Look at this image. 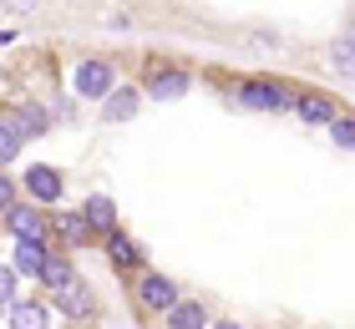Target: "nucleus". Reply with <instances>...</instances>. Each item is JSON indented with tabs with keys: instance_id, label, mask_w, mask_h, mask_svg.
<instances>
[{
	"instance_id": "ddd939ff",
	"label": "nucleus",
	"mask_w": 355,
	"mask_h": 329,
	"mask_svg": "<svg viewBox=\"0 0 355 329\" xmlns=\"http://www.w3.org/2000/svg\"><path fill=\"white\" fill-rule=\"evenodd\" d=\"M15 117V127H21V137H41L46 127H51V112H46L41 102H26L21 112H10Z\"/></svg>"
},
{
	"instance_id": "2eb2a0df",
	"label": "nucleus",
	"mask_w": 355,
	"mask_h": 329,
	"mask_svg": "<svg viewBox=\"0 0 355 329\" xmlns=\"http://www.w3.org/2000/svg\"><path fill=\"white\" fill-rule=\"evenodd\" d=\"M21 147H26V137H21V127H15V117H10V112H0V168L15 162Z\"/></svg>"
},
{
	"instance_id": "4468645a",
	"label": "nucleus",
	"mask_w": 355,
	"mask_h": 329,
	"mask_svg": "<svg viewBox=\"0 0 355 329\" xmlns=\"http://www.w3.org/2000/svg\"><path fill=\"white\" fill-rule=\"evenodd\" d=\"M107 254H112V263H117V269H137V263H142L137 243L127 238V233H117V228H112V233H107Z\"/></svg>"
},
{
	"instance_id": "aec40b11",
	"label": "nucleus",
	"mask_w": 355,
	"mask_h": 329,
	"mask_svg": "<svg viewBox=\"0 0 355 329\" xmlns=\"http://www.w3.org/2000/svg\"><path fill=\"white\" fill-rule=\"evenodd\" d=\"M335 71H340L345 81L355 76V61H350V36H340V41H335Z\"/></svg>"
},
{
	"instance_id": "0eeeda50",
	"label": "nucleus",
	"mask_w": 355,
	"mask_h": 329,
	"mask_svg": "<svg viewBox=\"0 0 355 329\" xmlns=\"http://www.w3.org/2000/svg\"><path fill=\"white\" fill-rule=\"evenodd\" d=\"M61 188H67V183H61V172L46 168V162H36V168L26 172V193L36 197V203H61Z\"/></svg>"
},
{
	"instance_id": "5701e85b",
	"label": "nucleus",
	"mask_w": 355,
	"mask_h": 329,
	"mask_svg": "<svg viewBox=\"0 0 355 329\" xmlns=\"http://www.w3.org/2000/svg\"><path fill=\"white\" fill-rule=\"evenodd\" d=\"M0 6H6L10 15H26V10H36V0H0Z\"/></svg>"
},
{
	"instance_id": "4be33fe9",
	"label": "nucleus",
	"mask_w": 355,
	"mask_h": 329,
	"mask_svg": "<svg viewBox=\"0 0 355 329\" xmlns=\"http://www.w3.org/2000/svg\"><path fill=\"white\" fill-rule=\"evenodd\" d=\"M10 203H15V183H10V177H6V172H0V213H6Z\"/></svg>"
},
{
	"instance_id": "dca6fc26",
	"label": "nucleus",
	"mask_w": 355,
	"mask_h": 329,
	"mask_svg": "<svg viewBox=\"0 0 355 329\" xmlns=\"http://www.w3.org/2000/svg\"><path fill=\"white\" fill-rule=\"evenodd\" d=\"M36 278H41L46 289H61V284L71 278V263L61 258V254H46V258H41V269H36Z\"/></svg>"
},
{
	"instance_id": "f03ea898",
	"label": "nucleus",
	"mask_w": 355,
	"mask_h": 329,
	"mask_svg": "<svg viewBox=\"0 0 355 329\" xmlns=\"http://www.w3.org/2000/svg\"><path fill=\"white\" fill-rule=\"evenodd\" d=\"M6 228L21 243H46V233H51V223H46V213L36 203H10L6 208Z\"/></svg>"
},
{
	"instance_id": "6e6552de",
	"label": "nucleus",
	"mask_w": 355,
	"mask_h": 329,
	"mask_svg": "<svg viewBox=\"0 0 355 329\" xmlns=\"http://www.w3.org/2000/svg\"><path fill=\"white\" fill-rule=\"evenodd\" d=\"M51 294H56V304H61V314H71V319H87L92 309H96L82 278H67V284H61V289H51Z\"/></svg>"
},
{
	"instance_id": "1a4fd4ad",
	"label": "nucleus",
	"mask_w": 355,
	"mask_h": 329,
	"mask_svg": "<svg viewBox=\"0 0 355 329\" xmlns=\"http://www.w3.org/2000/svg\"><path fill=\"white\" fill-rule=\"evenodd\" d=\"M82 223L92 228V233H112V228H117V203H112V197H87Z\"/></svg>"
},
{
	"instance_id": "6ab92c4d",
	"label": "nucleus",
	"mask_w": 355,
	"mask_h": 329,
	"mask_svg": "<svg viewBox=\"0 0 355 329\" xmlns=\"http://www.w3.org/2000/svg\"><path fill=\"white\" fill-rule=\"evenodd\" d=\"M330 137H335L340 152H350V147H355V122L345 117V112H335V117H330Z\"/></svg>"
},
{
	"instance_id": "9b49d317",
	"label": "nucleus",
	"mask_w": 355,
	"mask_h": 329,
	"mask_svg": "<svg viewBox=\"0 0 355 329\" xmlns=\"http://www.w3.org/2000/svg\"><path fill=\"white\" fill-rule=\"evenodd\" d=\"M163 319H168V329H208V314H203L198 299H178Z\"/></svg>"
},
{
	"instance_id": "f3484780",
	"label": "nucleus",
	"mask_w": 355,
	"mask_h": 329,
	"mask_svg": "<svg viewBox=\"0 0 355 329\" xmlns=\"http://www.w3.org/2000/svg\"><path fill=\"white\" fill-rule=\"evenodd\" d=\"M51 228H56V233L67 238V243H76V249H82V243L92 238V228H87L82 218H76V213H56V223H51Z\"/></svg>"
},
{
	"instance_id": "b1692460",
	"label": "nucleus",
	"mask_w": 355,
	"mask_h": 329,
	"mask_svg": "<svg viewBox=\"0 0 355 329\" xmlns=\"http://www.w3.org/2000/svg\"><path fill=\"white\" fill-rule=\"evenodd\" d=\"M208 329H239V324H234V319H223V324H208Z\"/></svg>"
},
{
	"instance_id": "39448f33",
	"label": "nucleus",
	"mask_w": 355,
	"mask_h": 329,
	"mask_svg": "<svg viewBox=\"0 0 355 329\" xmlns=\"http://www.w3.org/2000/svg\"><path fill=\"white\" fill-rule=\"evenodd\" d=\"M239 102H244V107H259V112H284L295 96H289L284 81H249V87L239 91Z\"/></svg>"
},
{
	"instance_id": "412c9836",
	"label": "nucleus",
	"mask_w": 355,
	"mask_h": 329,
	"mask_svg": "<svg viewBox=\"0 0 355 329\" xmlns=\"http://www.w3.org/2000/svg\"><path fill=\"white\" fill-rule=\"evenodd\" d=\"M15 299V269H10V263H0V309H6Z\"/></svg>"
},
{
	"instance_id": "f257e3e1",
	"label": "nucleus",
	"mask_w": 355,
	"mask_h": 329,
	"mask_svg": "<svg viewBox=\"0 0 355 329\" xmlns=\"http://www.w3.org/2000/svg\"><path fill=\"white\" fill-rule=\"evenodd\" d=\"M112 87H117V66L102 61V56H87V61H76V71H71V91L76 96H107Z\"/></svg>"
},
{
	"instance_id": "20e7f679",
	"label": "nucleus",
	"mask_w": 355,
	"mask_h": 329,
	"mask_svg": "<svg viewBox=\"0 0 355 329\" xmlns=\"http://www.w3.org/2000/svg\"><path fill=\"white\" fill-rule=\"evenodd\" d=\"M188 87H193V76L178 71V66H153L148 71V96L153 102H178V96H188Z\"/></svg>"
},
{
	"instance_id": "a211bd4d",
	"label": "nucleus",
	"mask_w": 355,
	"mask_h": 329,
	"mask_svg": "<svg viewBox=\"0 0 355 329\" xmlns=\"http://www.w3.org/2000/svg\"><path fill=\"white\" fill-rule=\"evenodd\" d=\"M46 258V243H15V274H36Z\"/></svg>"
},
{
	"instance_id": "9d476101",
	"label": "nucleus",
	"mask_w": 355,
	"mask_h": 329,
	"mask_svg": "<svg viewBox=\"0 0 355 329\" xmlns=\"http://www.w3.org/2000/svg\"><path fill=\"white\" fill-rule=\"evenodd\" d=\"M289 107H295V112H300L304 122H315V127L335 117V102H330L325 91H300V96H295V102H289Z\"/></svg>"
},
{
	"instance_id": "423d86ee",
	"label": "nucleus",
	"mask_w": 355,
	"mask_h": 329,
	"mask_svg": "<svg viewBox=\"0 0 355 329\" xmlns=\"http://www.w3.org/2000/svg\"><path fill=\"white\" fill-rule=\"evenodd\" d=\"M6 324L10 329H51V309L41 299H10L6 304Z\"/></svg>"
},
{
	"instance_id": "f8f14e48",
	"label": "nucleus",
	"mask_w": 355,
	"mask_h": 329,
	"mask_svg": "<svg viewBox=\"0 0 355 329\" xmlns=\"http://www.w3.org/2000/svg\"><path fill=\"white\" fill-rule=\"evenodd\" d=\"M102 102H107V112H102L107 122H132V117H137V107H142V96H137V91H117V87H112Z\"/></svg>"
},
{
	"instance_id": "7ed1b4c3",
	"label": "nucleus",
	"mask_w": 355,
	"mask_h": 329,
	"mask_svg": "<svg viewBox=\"0 0 355 329\" xmlns=\"http://www.w3.org/2000/svg\"><path fill=\"white\" fill-rule=\"evenodd\" d=\"M137 299H142V309H153V314H168L178 304V284L168 274H142L137 278Z\"/></svg>"
}]
</instances>
